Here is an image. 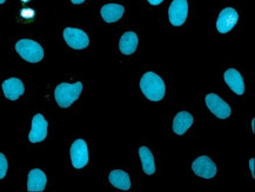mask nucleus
<instances>
[{
  "mask_svg": "<svg viewBox=\"0 0 255 192\" xmlns=\"http://www.w3.org/2000/svg\"><path fill=\"white\" fill-rule=\"evenodd\" d=\"M140 89H141L143 96H146V98L152 102H159L165 97V83L158 74L153 72L143 74L140 80Z\"/></svg>",
  "mask_w": 255,
  "mask_h": 192,
  "instance_id": "1",
  "label": "nucleus"
},
{
  "mask_svg": "<svg viewBox=\"0 0 255 192\" xmlns=\"http://www.w3.org/2000/svg\"><path fill=\"white\" fill-rule=\"evenodd\" d=\"M81 91H83V84L80 81L76 84L63 83L58 85L54 91L55 100H57L59 106L66 109L79 98Z\"/></svg>",
  "mask_w": 255,
  "mask_h": 192,
  "instance_id": "2",
  "label": "nucleus"
},
{
  "mask_svg": "<svg viewBox=\"0 0 255 192\" xmlns=\"http://www.w3.org/2000/svg\"><path fill=\"white\" fill-rule=\"evenodd\" d=\"M15 50L22 59L28 63H39L44 58V50L41 45L31 39H21L15 44Z\"/></svg>",
  "mask_w": 255,
  "mask_h": 192,
  "instance_id": "3",
  "label": "nucleus"
},
{
  "mask_svg": "<svg viewBox=\"0 0 255 192\" xmlns=\"http://www.w3.org/2000/svg\"><path fill=\"white\" fill-rule=\"evenodd\" d=\"M64 39L67 45L74 50H84L90 44V39L83 30L67 27L64 30Z\"/></svg>",
  "mask_w": 255,
  "mask_h": 192,
  "instance_id": "4",
  "label": "nucleus"
},
{
  "mask_svg": "<svg viewBox=\"0 0 255 192\" xmlns=\"http://www.w3.org/2000/svg\"><path fill=\"white\" fill-rule=\"evenodd\" d=\"M72 165L76 169H83L88 163V149L84 139H77L71 146Z\"/></svg>",
  "mask_w": 255,
  "mask_h": 192,
  "instance_id": "5",
  "label": "nucleus"
},
{
  "mask_svg": "<svg viewBox=\"0 0 255 192\" xmlns=\"http://www.w3.org/2000/svg\"><path fill=\"white\" fill-rule=\"evenodd\" d=\"M206 104H207L209 111L213 115H215L218 118L220 119H226L231 116L232 110L231 106L222 100L218 94L215 93H209L206 96Z\"/></svg>",
  "mask_w": 255,
  "mask_h": 192,
  "instance_id": "6",
  "label": "nucleus"
},
{
  "mask_svg": "<svg viewBox=\"0 0 255 192\" xmlns=\"http://www.w3.org/2000/svg\"><path fill=\"white\" fill-rule=\"evenodd\" d=\"M192 169L195 175L206 180H211L217 175V165L207 156H201L195 159L192 164Z\"/></svg>",
  "mask_w": 255,
  "mask_h": 192,
  "instance_id": "7",
  "label": "nucleus"
},
{
  "mask_svg": "<svg viewBox=\"0 0 255 192\" xmlns=\"http://www.w3.org/2000/svg\"><path fill=\"white\" fill-rule=\"evenodd\" d=\"M188 2L187 0H173L168 9L169 21L174 26H181L187 19Z\"/></svg>",
  "mask_w": 255,
  "mask_h": 192,
  "instance_id": "8",
  "label": "nucleus"
},
{
  "mask_svg": "<svg viewBox=\"0 0 255 192\" xmlns=\"http://www.w3.org/2000/svg\"><path fill=\"white\" fill-rule=\"evenodd\" d=\"M47 128L48 124L44 116L38 113L32 119V129L28 135V139L31 143H39L42 142L47 136Z\"/></svg>",
  "mask_w": 255,
  "mask_h": 192,
  "instance_id": "9",
  "label": "nucleus"
},
{
  "mask_svg": "<svg viewBox=\"0 0 255 192\" xmlns=\"http://www.w3.org/2000/svg\"><path fill=\"white\" fill-rule=\"evenodd\" d=\"M239 19L238 12L234 8L227 7L222 9L219 14L218 21H217V28L220 33H227L232 28L237 25Z\"/></svg>",
  "mask_w": 255,
  "mask_h": 192,
  "instance_id": "10",
  "label": "nucleus"
},
{
  "mask_svg": "<svg viewBox=\"0 0 255 192\" xmlns=\"http://www.w3.org/2000/svg\"><path fill=\"white\" fill-rule=\"evenodd\" d=\"M2 91L5 97L9 100H17L19 97L22 96L25 92L24 84L18 78H9L2 83Z\"/></svg>",
  "mask_w": 255,
  "mask_h": 192,
  "instance_id": "11",
  "label": "nucleus"
},
{
  "mask_svg": "<svg viewBox=\"0 0 255 192\" xmlns=\"http://www.w3.org/2000/svg\"><path fill=\"white\" fill-rule=\"evenodd\" d=\"M47 183L46 175L39 169L29 171L27 180V190L29 192H41L45 190Z\"/></svg>",
  "mask_w": 255,
  "mask_h": 192,
  "instance_id": "12",
  "label": "nucleus"
},
{
  "mask_svg": "<svg viewBox=\"0 0 255 192\" xmlns=\"http://www.w3.org/2000/svg\"><path fill=\"white\" fill-rule=\"evenodd\" d=\"M225 81L228 86L231 87V90L235 92L239 96L244 94L245 92V83H244V78L241 76L239 71L235 70V68H230L227 70L224 74Z\"/></svg>",
  "mask_w": 255,
  "mask_h": 192,
  "instance_id": "13",
  "label": "nucleus"
},
{
  "mask_svg": "<svg viewBox=\"0 0 255 192\" xmlns=\"http://www.w3.org/2000/svg\"><path fill=\"white\" fill-rule=\"evenodd\" d=\"M193 125V116L189 112H179L173 120V131L176 135L181 136Z\"/></svg>",
  "mask_w": 255,
  "mask_h": 192,
  "instance_id": "14",
  "label": "nucleus"
},
{
  "mask_svg": "<svg viewBox=\"0 0 255 192\" xmlns=\"http://www.w3.org/2000/svg\"><path fill=\"white\" fill-rule=\"evenodd\" d=\"M124 6L118 4H107L101 8V17L106 22H116L124 15Z\"/></svg>",
  "mask_w": 255,
  "mask_h": 192,
  "instance_id": "15",
  "label": "nucleus"
},
{
  "mask_svg": "<svg viewBox=\"0 0 255 192\" xmlns=\"http://www.w3.org/2000/svg\"><path fill=\"white\" fill-rule=\"evenodd\" d=\"M139 39L134 32H126L120 39L119 48L124 54H132L138 47Z\"/></svg>",
  "mask_w": 255,
  "mask_h": 192,
  "instance_id": "16",
  "label": "nucleus"
},
{
  "mask_svg": "<svg viewBox=\"0 0 255 192\" xmlns=\"http://www.w3.org/2000/svg\"><path fill=\"white\" fill-rule=\"evenodd\" d=\"M110 182L114 188L120 189V190L127 191L130 188L129 176L127 172L122 170H113L110 174Z\"/></svg>",
  "mask_w": 255,
  "mask_h": 192,
  "instance_id": "17",
  "label": "nucleus"
},
{
  "mask_svg": "<svg viewBox=\"0 0 255 192\" xmlns=\"http://www.w3.org/2000/svg\"><path fill=\"white\" fill-rule=\"evenodd\" d=\"M139 156L140 159H141L142 163V169L143 172L146 175H153L155 172V163H154V157H153L151 150L146 146H141L139 149Z\"/></svg>",
  "mask_w": 255,
  "mask_h": 192,
  "instance_id": "18",
  "label": "nucleus"
},
{
  "mask_svg": "<svg viewBox=\"0 0 255 192\" xmlns=\"http://www.w3.org/2000/svg\"><path fill=\"white\" fill-rule=\"evenodd\" d=\"M6 172H7V161L5 156L0 152V180L5 177Z\"/></svg>",
  "mask_w": 255,
  "mask_h": 192,
  "instance_id": "19",
  "label": "nucleus"
},
{
  "mask_svg": "<svg viewBox=\"0 0 255 192\" xmlns=\"http://www.w3.org/2000/svg\"><path fill=\"white\" fill-rule=\"evenodd\" d=\"M21 17L22 18H26V19H29V18L34 17V11L32 8H24L21 11Z\"/></svg>",
  "mask_w": 255,
  "mask_h": 192,
  "instance_id": "20",
  "label": "nucleus"
},
{
  "mask_svg": "<svg viewBox=\"0 0 255 192\" xmlns=\"http://www.w3.org/2000/svg\"><path fill=\"white\" fill-rule=\"evenodd\" d=\"M250 168H251V171H252V176H253V178L255 177V159L252 158L250 161Z\"/></svg>",
  "mask_w": 255,
  "mask_h": 192,
  "instance_id": "21",
  "label": "nucleus"
},
{
  "mask_svg": "<svg viewBox=\"0 0 255 192\" xmlns=\"http://www.w3.org/2000/svg\"><path fill=\"white\" fill-rule=\"evenodd\" d=\"M147 1H148L151 5H159L161 4L163 0H147Z\"/></svg>",
  "mask_w": 255,
  "mask_h": 192,
  "instance_id": "22",
  "label": "nucleus"
},
{
  "mask_svg": "<svg viewBox=\"0 0 255 192\" xmlns=\"http://www.w3.org/2000/svg\"><path fill=\"white\" fill-rule=\"evenodd\" d=\"M72 2H73V4H76V5H79V4H83V2L85 1V0H71Z\"/></svg>",
  "mask_w": 255,
  "mask_h": 192,
  "instance_id": "23",
  "label": "nucleus"
},
{
  "mask_svg": "<svg viewBox=\"0 0 255 192\" xmlns=\"http://www.w3.org/2000/svg\"><path fill=\"white\" fill-rule=\"evenodd\" d=\"M6 0H0V4H4Z\"/></svg>",
  "mask_w": 255,
  "mask_h": 192,
  "instance_id": "24",
  "label": "nucleus"
},
{
  "mask_svg": "<svg viewBox=\"0 0 255 192\" xmlns=\"http://www.w3.org/2000/svg\"><path fill=\"white\" fill-rule=\"evenodd\" d=\"M22 1H24V2H27V1H28V0H22Z\"/></svg>",
  "mask_w": 255,
  "mask_h": 192,
  "instance_id": "25",
  "label": "nucleus"
}]
</instances>
